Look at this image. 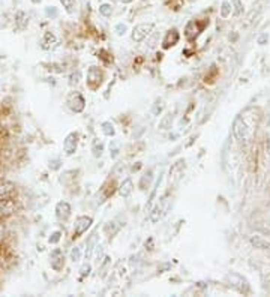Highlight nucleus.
<instances>
[{
	"label": "nucleus",
	"instance_id": "nucleus-1",
	"mask_svg": "<svg viewBox=\"0 0 270 297\" xmlns=\"http://www.w3.org/2000/svg\"><path fill=\"white\" fill-rule=\"evenodd\" d=\"M15 212H17V203L15 200L11 198H2L0 200V219H6V218L12 216Z\"/></svg>",
	"mask_w": 270,
	"mask_h": 297
},
{
	"label": "nucleus",
	"instance_id": "nucleus-2",
	"mask_svg": "<svg viewBox=\"0 0 270 297\" xmlns=\"http://www.w3.org/2000/svg\"><path fill=\"white\" fill-rule=\"evenodd\" d=\"M209 24V21H203L201 24H200V21L198 20H192L191 23H188V26H186V30H185V35H186V38L189 39V41H192V39H195L201 32H203V29L206 27Z\"/></svg>",
	"mask_w": 270,
	"mask_h": 297
},
{
	"label": "nucleus",
	"instance_id": "nucleus-3",
	"mask_svg": "<svg viewBox=\"0 0 270 297\" xmlns=\"http://www.w3.org/2000/svg\"><path fill=\"white\" fill-rule=\"evenodd\" d=\"M153 30V24L152 23H143V24H138L134 30H132V39L135 41V42H141V41H144L149 35H150V32Z\"/></svg>",
	"mask_w": 270,
	"mask_h": 297
},
{
	"label": "nucleus",
	"instance_id": "nucleus-4",
	"mask_svg": "<svg viewBox=\"0 0 270 297\" xmlns=\"http://www.w3.org/2000/svg\"><path fill=\"white\" fill-rule=\"evenodd\" d=\"M102 77L104 75H102L99 68L92 66L89 69V72H87V84H89V87L93 89V90H96L102 84Z\"/></svg>",
	"mask_w": 270,
	"mask_h": 297
},
{
	"label": "nucleus",
	"instance_id": "nucleus-5",
	"mask_svg": "<svg viewBox=\"0 0 270 297\" xmlns=\"http://www.w3.org/2000/svg\"><path fill=\"white\" fill-rule=\"evenodd\" d=\"M93 219L90 216H78L75 221V230H74V237H80L81 234H84L90 225H92Z\"/></svg>",
	"mask_w": 270,
	"mask_h": 297
},
{
	"label": "nucleus",
	"instance_id": "nucleus-6",
	"mask_svg": "<svg viewBox=\"0 0 270 297\" xmlns=\"http://www.w3.org/2000/svg\"><path fill=\"white\" fill-rule=\"evenodd\" d=\"M68 104H69V108L75 113H81L84 110V105H86V101L84 98L80 95V93H72L68 99Z\"/></svg>",
	"mask_w": 270,
	"mask_h": 297
},
{
	"label": "nucleus",
	"instance_id": "nucleus-7",
	"mask_svg": "<svg viewBox=\"0 0 270 297\" xmlns=\"http://www.w3.org/2000/svg\"><path fill=\"white\" fill-rule=\"evenodd\" d=\"M50 260H51V267L56 272H60L63 267H65V255H63V252L60 251L59 248H56L54 251L51 252Z\"/></svg>",
	"mask_w": 270,
	"mask_h": 297
},
{
	"label": "nucleus",
	"instance_id": "nucleus-8",
	"mask_svg": "<svg viewBox=\"0 0 270 297\" xmlns=\"http://www.w3.org/2000/svg\"><path fill=\"white\" fill-rule=\"evenodd\" d=\"M78 146V135L75 132H71L66 135L65 141H63V150L66 155H74Z\"/></svg>",
	"mask_w": 270,
	"mask_h": 297
},
{
	"label": "nucleus",
	"instance_id": "nucleus-9",
	"mask_svg": "<svg viewBox=\"0 0 270 297\" xmlns=\"http://www.w3.org/2000/svg\"><path fill=\"white\" fill-rule=\"evenodd\" d=\"M56 216L59 218V219H62V221L69 219V216H71V206H69V203H66V201L57 203V206H56Z\"/></svg>",
	"mask_w": 270,
	"mask_h": 297
},
{
	"label": "nucleus",
	"instance_id": "nucleus-10",
	"mask_svg": "<svg viewBox=\"0 0 270 297\" xmlns=\"http://www.w3.org/2000/svg\"><path fill=\"white\" fill-rule=\"evenodd\" d=\"M179 38H180V35H179V32H177L176 29L170 30V32H168V33L165 35V38H164L162 47H164L165 50H167V48H170V47L176 45V44L179 42Z\"/></svg>",
	"mask_w": 270,
	"mask_h": 297
},
{
	"label": "nucleus",
	"instance_id": "nucleus-11",
	"mask_svg": "<svg viewBox=\"0 0 270 297\" xmlns=\"http://www.w3.org/2000/svg\"><path fill=\"white\" fill-rule=\"evenodd\" d=\"M15 194V185L12 182H0V200L11 198Z\"/></svg>",
	"mask_w": 270,
	"mask_h": 297
},
{
	"label": "nucleus",
	"instance_id": "nucleus-12",
	"mask_svg": "<svg viewBox=\"0 0 270 297\" xmlns=\"http://www.w3.org/2000/svg\"><path fill=\"white\" fill-rule=\"evenodd\" d=\"M132 191H134V183H132V180H131V179L123 180V183H122L120 188H119L120 195H122V197H129Z\"/></svg>",
	"mask_w": 270,
	"mask_h": 297
},
{
	"label": "nucleus",
	"instance_id": "nucleus-13",
	"mask_svg": "<svg viewBox=\"0 0 270 297\" xmlns=\"http://www.w3.org/2000/svg\"><path fill=\"white\" fill-rule=\"evenodd\" d=\"M41 44H42V48H44V50H50L51 47L56 44V36H54L51 32H45V35H44Z\"/></svg>",
	"mask_w": 270,
	"mask_h": 297
},
{
	"label": "nucleus",
	"instance_id": "nucleus-14",
	"mask_svg": "<svg viewBox=\"0 0 270 297\" xmlns=\"http://www.w3.org/2000/svg\"><path fill=\"white\" fill-rule=\"evenodd\" d=\"M96 242H98V234H96V233H93L92 236L89 237V240H87L86 258H90V257H92V254H93V249H95V246H96Z\"/></svg>",
	"mask_w": 270,
	"mask_h": 297
},
{
	"label": "nucleus",
	"instance_id": "nucleus-15",
	"mask_svg": "<svg viewBox=\"0 0 270 297\" xmlns=\"http://www.w3.org/2000/svg\"><path fill=\"white\" fill-rule=\"evenodd\" d=\"M102 132L108 137L111 135H114V126H113V123L111 122H104L102 123Z\"/></svg>",
	"mask_w": 270,
	"mask_h": 297
},
{
	"label": "nucleus",
	"instance_id": "nucleus-16",
	"mask_svg": "<svg viewBox=\"0 0 270 297\" xmlns=\"http://www.w3.org/2000/svg\"><path fill=\"white\" fill-rule=\"evenodd\" d=\"M60 2H62L63 8H65L68 12H72L74 8L77 6V2H75V0H60Z\"/></svg>",
	"mask_w": 270,
	"mask_h": 297
},
{
	"label": "nucleus",
	"instance_id": "nucleus-17",
	"mask_svg": "<svg viewBox=\"0 0 270 297\" xmlns=\"http://www.w3.org/2000/svg\"><path fill=\"white\" fill-rule=\"evenodd\" d=\"M102 150H104V144L99 143L98 140H96V141L93 143V153H95V156H99L102 153Z\"/></svg>",
	"mask_w": 270,
	"mask_h": 297
},
{
	"label": "nucleus",
	"instance_id": "nucleus-18",
	"mask_svg": "<svg viewBox=\"0 0 270 297\" xmlns=\"http://www.w3.org/2000/svg\"><path fill=\"white\" fill-rule=\"evenodd\" d=\"M71 258L72 261H78L81 258V248H74L72 252H71Z\"/></svg>",
	"mask_w": 270,
	"mask_h": 297
},
{
	"label": "nucleus",
	"instance_id": "nucleus-19",
	"mask_svg": "<svg viewBox=\"0 0 270 297\" xmlns=\"http://www.w3.org/2000/svg\"><path fill=\"white\" fill-rule=\"evenodd\" d=\"M119 141H111V144H110V150L113 152L111 153V156H113V158H116V156L119 155Z\"/></svg>",
	"mask_w": 270,
	"mask_h": 297
},
{
	"label": "nucleus",
	"instance_id": "nucleus-20",
	"mask_svg": "<svg viewBox=\"0 0 270 297\" xmlns=\"http://www.w3.org/2000/svg\"><path fill=\"white\" fill-rule=\"evenodd\" d=\"M80 78H81V74L80 72H75L71 75V80H69V84L71 86H77L78 83H80Z\"/></svg>",
	"mask_w": 270,
	"mask_h": 297
},
{
	"label": "nucleus",
	"instance_id": "nucleus-21",
	"mask_svg": "<svg viewBox=\"0 0 270 297\" xmlns=\"http://www.w3.org/2000/svg\"><path fill=\"white\" fill-rule=\"evenodd\" d=\"M60 236H62V233H60V231H54V233L51 234V237L48 239V242L54 245V243H57V242L60 240Z\"/></svg>",
	"mask_w": 270,
	"mask_h": 297
},
{
	"label": "nucleus",
	"instance_id": "nucleus-22",
	"mask_svg": "<svg viewBox=\"0 0 270 297\" xmlns=\"http://www.w3.org/2000/svg\"><path fill=\"white\" fill-rule=\"evenodd\" d=\"M171 122H173V117H171V114H170V116H167V117L161 122V128H162V129H168Z\"/></svg>",
	"mask_w": 270,
	"mask_h": 297
},
{
	"label": "nucleus",
	"instance_id": "nucleus-23",
	"mask_svg": "<svg viewBox=\"0 0 270 297\" xmlns=\"http://www.w3.org/2000/svg\"><path fill=\"white\" fill-rule=\"evenodd\" d=\"M99 11H101L102 15H105V17L111 15V6H110V5H102V6L99 8Z\"/></svg>",
	"mask_w": 270,
	"mask_h": 297
},
{
	"label": "nucleus",
	"instance_id": "nucleus-24",
	"mask_svg": "<svg viewBox=\"0 0 270 297\" xmlns=\"http://www.w3.org/2000/svg\"><path fill=\"white\" fill-rule=\"evenodd\" d=\"M161 210H159V207H155V210H153V213H152V216H150V219H152V222H158V219H159V213Z\"/></svg>",
	"mask_w": 270,
	"mask_h": 297
},
{
	"label": "nucleus",
	"instance_id": "nucleus-25",
	"mask_svg": "<svg viewBox=\"0 0 270 297\" xmlns=\"http://www.w3.org/2000/svg\"><path fill=\"white\" fill-rule=\"evenodd\" d=\"M90 269H92V267H90V264H84L83 267H81V270H80V272H81V276L89 275V273H90Z\"/></svg>",
	"mask_w": 270,
	"mask_h": 297
},
{
	"label": "nucleus",
	"instance_id": "nucleus-26",
	"mask_svg": "<svg viewBox=\"0 0 270 297\" xmlns=\"http://www.w3.org/2000/svg\"><path fill=\"white\" fill-rule=\"evenodd\" d=\"M50 168H51V170H57V168H60V161H59V159L51 161V162H50Z\"/></svg>",
	"mask_w": 270,
	"mask_h": 297
},
{
	"label": "nucleus",
	"instance_id": "nucleus-27",
	"mask_svg": "<svg viewBox=\"0 0 270 297\" xmlns=\"http://www.w3.org/2000/svg\"><path fill=\"white\" fill-rule=\"evenodd\" d=\"M222 8H224V9H222V15L227 17V15H228V3H224V5H222Z\"/></svg>",
	"mask_w": 270,
	"mask_h": 297
},
{
	"label": "nucleus",
	"instance_id": "nucleus-28",
	"mask_svg": "<svg viewBox=\"0 0 270 297\" xmlns=\"http://www.w3.org/2000/svg\"><path fill=\"white\" fill-rule=\"evenodd\" d=\"M3 233H5V228H3L2 219H0V240H2V237H3Z\"/></svg>",
	"mask_w": 270,
	"mask_h": 297
},
{
	"label": "nucleus",
	"instance_id": "nucleus-29",
	"mask_svg": "<svg viewBox=\"0 0 270 297\" xmlns=\"http://www.w3.org/2000/svg\"><path fill=\"white\" fill-rule=\"evenodd\" d=\"M117 30H119V32H117V33H119V35H122V33H125V30H126V27L120 24V26H117Z\"/></svg>",
	"mask_w": 270,
	"mask_h": 297
}]
</instances>
